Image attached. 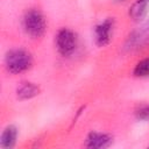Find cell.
Listing matches in <instances>:
<instances>
[{
  "label": "cell",
  "mask_w": 149,
  "mask_h": 149,
  "mask_svg": "<svg viewBox=\"0 0 149 149\" xmlns=\"http://www.w3.org/2000/svg\"><path fill=\"white\" fill-rule=\"evenodd\" d=\"M113 142V137L111 135L107 134H101V133H90L87 139H86V143L85 146L87 148H107L112 144Z\"/></svg>",
  "instance_id": "5b68a950"
},
{
  "label": "cell",
  "mask_w": 149,
  "mask_h": 149,
  "mask_svg": "<svg viewBox=\"0 0 149 149\" xmlns=\"http://www.w3.org/2000/svg\"><path fill=\"white\" fill-rule=\"evenodd\" d=\"M56 47L61 55L70 56L71 54L74 52L76 47H77L76 34L66 28L61 29L56 36Z\"/></svg>",
  "instance_id": "3957f363"
},
{
  "label": "cell",
  "mask_w": 149,
  "mask_h": 149,
  "mask_svg": "<svg viewBox=\"0 0 149 149\" xmlns=\"http://www.w3.org/2000/svg\"><path fill=\"white\" fill-rule=\"evenodd\" d=\"M40 93V87L33 83H22L16 90V97L20 100H27L36 97Z\"/></svg>",
  "instance_id": "8992f818"
},
{
  "label": "cell",
  "mask_w": 149,
  "mask_h": 149,
  "mask_svg": "<svg viewBox=\"0 0 149 149\" xmlns=\"http://www.w3.org/2000/svg\"><path fill=\"white\" fill-rule=\"evenodd\" d=\"M113 19H107L100 24H98L94 29V40L99 47H104L111 41V33L113 29Z\"/></svg>",
  "instance_id": "277c9868"
},
{
  "label": "cell",
  "mask_w": 149,
  "mask_h": 149,
  "mask_svg": "<svg viewBox=\"0 0 149 149\" xmlns=\"http://www.w3.org/2000/svg\"><path fill=\"white\" fill-rule=\"evenodd\" d=\"M47 28L45 19L41 12L36 9L28 10L23 16V29L31 37H41Z\"/></svg>",
  "instance_id": "7a4b0ae2"
},
{
  "label": "cell",
  "mask_w": 149,
  "mask_h": 149,
  "mask_svg": "<svg viewBox=\"0 0 149 149\" xmlns=\"http://www.w3.org/2000/svg\"><path fill=\"white\" fill-rule=\"evenodd\" d=\"M135 116L139 120H149V104L139 106L135 109Z\"/></svg>",
  "instance_id": "30bf717a"
},
{
  "label": "cell",
  "mask_w": 149,
  "mask_h": 149,
  "mask_svg": "<svg viewBox=\"0 0 149 149\" xmlns=\"http://www.w3.org/2000/svg\"><path fill=\"white\" fill-rule=\"evenodd\" d=\"M148 3H149V0H136L129 9V15L134 20H141L147 13Z\"/></svg>",
  "instance_id": "ba28073f"
},
{
  "label": "cell",
  "mask_w": 149,
  "mask_h": 149,
  "mask_svg": "<svg viewBox=\"0 0 149 149\" xmlns=\"http://www.w3.org/2000/svg\"><path fill=\"white\" fill-rule=\"evenodd\" d=\"M118 1H126V0H118Z\"/></svg>",
  "instance_id": "8fae6325"
},
{
  "label": "cell",
  "mask_w": 149,
  "mask_h": 149,
  "mask_svg": "<svg viewBox=\"0 0 149 149\" xmlns=\"http://www.w3.org/2000/svg\"><path fill=\"white\" fill-rule=\"evenodd\" d=\"M134 76L148 77L149 76V57L140 61L134 68Z\"/></svg>",
  "instance_id": "9c48e42d"
},
{
  "label": "cell",
  "mask_w": 149,
  "mask_h": 149,
  "mask_svg": "<svg viewBox=\"0 0 149 149\" xmlns=\"http://www.w3.org/2000/svg\"><path fill=\"white\" fill-rule=\"evenodd\" d=\"M6 69L10 73H21L30 69L33 64L31 55L22 49H14L7 52L5 57Z\"/></svg>",
  "instance_id": "6da1fadb"
},
{
  "label": "cell",
  "mask_w": 149,
  "mask_h": 149,
  "mask_svg": "<svg viewBox=\"0 0 149 149\" xmlns=\"http://www.w3.org/2000/svg\"><path fill=\"white\" fill-rule=\"evenodd\" d=\"M16 136H17V130L14 126H7L0 137V146L3 149H9L15 144L16 141Z\"/></svg>",
  "instance_id": "52a82bcc"
}]
</instances>
